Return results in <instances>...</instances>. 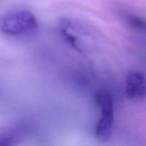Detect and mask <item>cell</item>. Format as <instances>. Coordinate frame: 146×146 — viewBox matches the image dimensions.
<instances>
[{"label":"cell","instance_id":"obj_3","mask_svg":"<svg viewBox=\"0 0 146 146\" xmlns=\"http://www.w3.org/2000/svg\"><path fill=\"white\" fill-rule=\"evenodd\" d=\"M125 95L129 99H140L146 96V76L140 71H131L125 79Z\"/></svg>","mask_w":146,"mask_h":146},{"label":"cell","instance_id":"obj_5","mask_svg":"<svg viewBox=\"0 0 146 146\" xmlns=\"http://www.w3.org/2000/svg\"><path fill=\"white\" fill-rule=\"evenodd\" d=\"M122 17L131 28L137 31L146 32V19L141 16L131 12H123Z\"/></svg>","mask_w":146,"mask_h":146},{"label":"cell","instance_id":"obj_4","mask_svg":"<svg viewBox=\"0 0 146 146\" xmlns=\"http://www.w3.org/2000/svg\"><path fill=\"white\" fill-rule=\"evenodd\" d=\"M27 125H17L1 133L0 135V146H18L28 134Z\"/></svg>","mask_w":146,"mask_h":146},{"label":"cell","instance_id":"obj_1","mask_svg":"<svg viewBox=\"0 0 146 146\" xmlns=\"http://www.w3.org/2000/svg\"><path fill=\"white\" fill-rule=\"evenodd\" d=\"M36 16L27 9H13L6 13L1 19L0 29L4 35L23 37L31 35L38 29Z\"/></svg>","mask_w":146,"mask_h":146},{"label":"cell","instance_id":"obj_2","mask_svg":"<svg viewBox=\"0 0 146 146\" xmlns=\"http://www.w3.org/2000/svg\"><path fill=\"white\" fill-rule=\"evenodd\" d=\"M101 115L95 127V136L99 141L106 142L111 138L114 125V102L112 96L107 92L96 96Z\"/></svg>","mask_w":146,"mask_h":146}]
</instances>
